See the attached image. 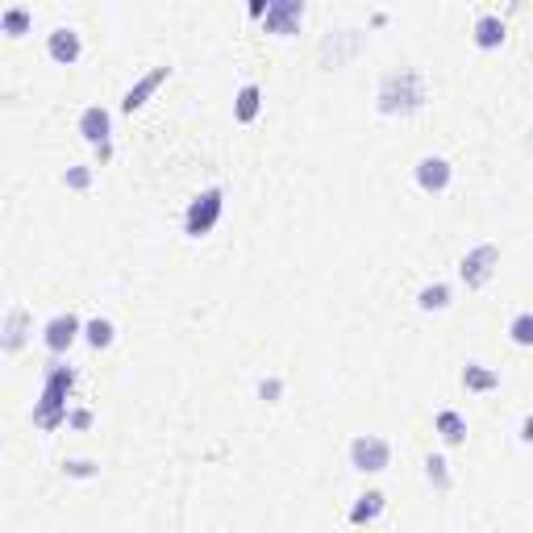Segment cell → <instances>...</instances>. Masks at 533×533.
<instances>
[{
    "label": "cell",
    "mask_w": 533,
    "mask_h": 533,
    "mask_svg": "<svg viewBox=\"0 0 533 533\" xmlns=\"http://www.w3.org/2000/svg\"><path fill=\"white\" fill-rule=\"evenodd\" d=\"M429 100V88H425L421 71H392L380 80V92H375V109L383 117H412V113L425 109Z\"/></svg>",
    "instance_id": "obj_1"
},
{
    "label": "cell",
    "mask_w": 533,
    "mask_h": 533,
    "mask_svg": "<svg viewBox=\"0 0 533 533\" xmlns=\"http://www.w3.org/2000/svg\"><path fill=\"white\" fill-rule=\"evenodd\" d=\"M71 388H75V371L71 367H51L46 371V388H42L38 404H34V425L38 429H59V425H67V396Z\"/></svg>",
    "instance_id": "obj_2"
},
{
    "label": "cell",
    "mask_w": 533,
    "mask_h": 533,
    "mask_svg": "<svg viewBox=\"0 0 533 533\" xmlns=\"http://www.w3.org/2000/svg\"><path fill=\"white\" fill-rule=\"evenodd\" d=\"M221 213H225V192L205 188L200 196H192L188 213H184V233H188V238H205V233L217 230Z\"/></svg>",
    "instance_id": "obj_3"
},
{
    "label": "cell",
    "mask_w": 533,
    "mask_h": 533,
    "mask_svg": "<svg viewBox=\"0 0 533 533\" xmlns=\"http://www.w3.org/2000/svg\"><path fill=\"white\" fill-rule=\"evenodd\" d=\"M388 463H392L388 438H380V434H358V438L350 442V466H355V471L380 475V471H388Z\"/></svg>",
    "instance_id": "obj_4"
},
{
    "label": "cell",
    "mask_w": 533,
    "mask_h": 533,
    "mask_svg": "<svg viewBox=\"0 0 533 533\" xmlns=\"http://www.w3.org/2000/svg\"><path fill=\"white\" fill-rule=\"evenodd\" d=\"M496 267H500V250H496L492 242H479V247H471L463 255L459 275H463L466 287H488V279L496 275Z\"/></svg>",
    "instance_id": "obj_5"
},
{
    "label": "cell",
    "mask_w": 533,
    "mask_h": 533,
    "mask_svg": "<svg viewBox=\"0 0 533 533\" xmlns=\"http://www.w3.org/2000/svg\"><path fill=\"white\" fill-rule=\"evenodd\" d=\"M83 333V325H80V317L71 313H55L51 321H46V329H42V342H46V350L51 355H63V350H71L75 346V338Z\"/></svg>",
    "instance_id": "obj_6"
},
{
    "label": "cell",
    "mask_w": 533,
    "mask_h": 533,
    "mask_svg": "<svg viewBox=\"0 0 533 533\" xmlns=\"http://www.w3.org/2000/svg\"><path fill=\"white\" fill-rule=\"evenodd\" d=\"M412 176H417V188L429 192V196H442V192L451 188L454 179V167L442 159V154H425L421 163L412 167Z\"/></svg>",
    "instance_id": "obj_7"
},
{
    "label": "cell",
    "mask_w": 533,
    "mask_h": 533,
    "mask_svg": "<svg viewBox=\"0 0 533 533\" xmlns=\"http://www.w3.org/2000/svg\"><path fill=\"white\" fill-rule=\"evenodd\" d=\"M267 34H279V38H287V34H296V26L304 21V0H275V4H267Z\"/></svg>",
    "instance_id": "obj_8"
},
{
    "label": "cell",
    "mask_w": 533,
    "mask_h": 533,
    "mask_svg": "<svg viewBox=\"0 0 533 533\" xmlns=\"http://www.w3.org/2000/svg\"><path fill=\"white\" fill-rule=\"evenodd\" d=\"M167 80H171V67H154L151 75H142V80H137L134 88H129V92L121 96V109L129 113V117H134V113L142 109V105H146V100H151V96L159 92V88H163Z\"/></svg>",
    "instance_id": "obj_9"
},
{
    "label": "cell",
    "mask_w": 533,
    "mask_h": 533,
    "mask_svg": "<svg viewBox=\"0 0 533 533\" xmlns=\"http://www.w3.org/2000/svg\"><path fill=\"white\" fill-rule=\"evenodd\" d=\"M46 55L55 59V63H63V67H71V63H80V55H83L80 34H75V29H67V26L51 29V38H46Z\"/></svg>",
    "instance_id": "obj_10"
},
{
    "label": "cell",
    "mask_w": 533,
    "mask_h": 533,
    "mask_svg": "<svg viewBox=\"0 0 533 533\" xmlns=\"http://www.w3.org/2000/svg\"><path fill=\"white\" fill-rule=\"evenodd\" d=\"M80 134L92 142V146H105L113 134V117L109 109H100V105H88V109L80 113Z\"/></svg>",
    "instance_id": "obj_11"
},
{
    "label": "cell",
    "mask_w": 533,
    "mask_h": 533,
    "mask_svg": "<svg viewBox=\"0 0 533 533\" xmlns=\"http://www.w3.org/2000/svg\"><path fill=\"white\" fill-rule=\"evenodd\" d=\"M505 21H500V17L496 13H483L475 21V46L479 51H496V46H505Z\"/></svg>",
    "instance_id": "obj_12"
},
{
    "label": "cell",
    "mask_w": 533,
    "mask_h": 533,
    "mask_svg": "<svg viewBox=\"0 0 533 533\" xmlns=\"http://www.w3.org/2000/svg\"><path fill=\"white\" fill-rule=\"evenodd\" d=\"M26 329H29L26 309H9V317H4V355H17L26 346Z\"/></svg>",
    "instance_id": "obj_13"
},
{
    "label": "cell",
    "mask_w": 533,
    "mask_h": 533,
    "mask_svg": "<svg viewBox=\"0 0 533 533\" xmlns=\"http://www.w3.org/2000/svg\"><path fill=\"white\" fill-rule=\"evenodd\" d=\"M259 109H263V88H259V83H247L242 92L233 96V117H238L242 125L255 121V117H259Z\"/></svg>",
    "instance_id": "obj_14"
},
{
    "label": "cell",
    "mask_w": 533,
    "mask_h": 533,
    "mask_svg": "<svg viewBox=\"0 0 533 533\" xmlns=\"http://www.w3.org/2000/svg\"><path fill=\"white\" fill-rule=\"evenodd\" d=\"M434 429L442 434L446 446H463L466 442V421H463V412H454V409H442L438 421H434Z\"/></svg>",
    "instance_id": "obj_15"
},
{
    "label": "cell",
    "mask_w": 533,
    "mask_h": 533,
    "mask_svg": "<svg viewBox=\"0 0 533 533\" xmlns=\"http://www.w3.org/2000/svg\"><path fill=\"white\" fill-rule=\"evenodd\" d=\"M383 505H388V500H383V492H375V488H371V492H363L355 500V508H350V525H371V521H380Z\"/></svg>",
    "instance_id": "obj_16"
},
{
    "label": "cell",
    "mask_w": 533,
    "mask_h": 533,
    "mask_svg": "<svg viewBox=\"0 0 533 533\" xmlns=\"http://www.w3.org/2000/svg\"><path fill=\"white\" fill-rule=\"evenodd\" d=\"M463 388L466 392H492V388H500V375H496L492 367H483V363H466Z\"/></svg>",
    "instance_id": "obj_17"
},
{
    "label": "cell",
    "mask_w": 533,
    "mask_h": 533,
    "mask_svg": "<svg viewBox=\"0 0 533 533\" xmlns=\"http://www.w3.org/2000/svg\"><path fill=\"white\" fill-rule=\"evenodd\" d=\"M417 309H421V313H442V309H451V287L425 284L421 292H417Z\"/></svg>",
    "instance_id": "obj_18"
},
{
    "label": "cell",
    "mask_w": 533,
    "mask_h": 533,
    "mask_svg": "<svg viewBox=\"0 0 533 533\" xmlns=\"http://www.w3.org/2000/svg\"><path fill=\"white\" fill-rule=\"evenodd\" d=\"M83 338H88V346H92V350H109L113 338H117V329H113L109 317H92V321L83 325Z\"/></svg>",
    "instance_id": "obj_19"
},
{
    "label": "cell",
    "mask_w": 533,
    "mask_h": 533,
    "mask_svg": "<svg viewBox=\"0 0 533 533\" xmlns=\"http://www.w3.org/2000/svg\"><path fill=\"white\" fill-rule=\"evenodd\" d=\"M29 26H34V13H29L26 4H13V9H4V13H0V29H4L9 38H21Z\"/></svg>",
    "instance_id": "obj_20"
},
{
    "label": "cell",
    "mask_w": 533,
    "mask_h": 533,
    "mask_svg": "<svg viewBox=\"0 0 533 533\" xmlns=\"http://www.w3.org/2000/svg\"><path fill=\"white\" fill-rule=\"evenodd\" d=\"M425 479H429L438 492H451V463H446L442 454H429V459H425Z\"/></svg>",
    "instance_id": "obj_21"
},
{
    "label": "cell",
    "mask_w": 533,
    "mask_h": 533,
    "mask_svg": "<svg viewBox=\"0 0 533 533\" xmlns=\"http://www.w3.org/2000/svg\"><path fill=\"white\" fill-rule=\"evenodd\" d=\"M508 338H513L517 346H533V313H517V317H513Z\"/></svg>",
    "instance_id": "obj_22"
},
{
    "label": "cell",
    "mask_w": 533,
    "mask_h": 533,
    "mask_svg": "<svg viewBox=\"0 0 533 533\" xmlns=\"http://www.w3.org/2000/svg\"><path fill=\"white\" fill-rule=\"evenodd\" d=\"M63 184H67L71 192H88L92 188V167H67V171H63Z\"/></svg>",
    "instance_id": "obj_23"
},
{
    "label": "cell",
    "mask_w": 533,
    "mask_h": 533,
    "mask_svg": "<svg viewBox=\"0 0 533 533\" xmlns=\"http://www.w3.org/2000/svg\"><path fill=\"white\" fill-rule=\"evenodd\" d=\"M63 471H67V479H92L100 466H96L92 459H67V463H63Z\"/></svg>",
    "instance_id": "obj_24"
},
{
    "label": "cell",
    "mask_w": 533,
    "mask_h": 533,
    "mask_svg": "<svg viewBox=\"0 0 533 533\" xmlns=\"http://www.w3.org/2000/svg\"><path fill=\"white\" fill-rule=\"evenodd\" d=\"M259 396L267 400V404H275V400L284 396V380H275V375H271V380H263L259 383Z\"/></svg>",
    "instance_id": "obj_25"
},
{
    "label": "cell",
    "mask_w": 533,
    "mask_h": 533,
    "mask_svg": "<svg viewBox=\"0 0 533 533\" xmlns=\"http://www.w3.org/2000/svg\"><path fill=\"white\" fill-rule=\"evenodd\" d=\"M67 425H71V429H88V425H92V412H88V409H71Z\"/></svg>",
    "instance_id": "obj_26"
},
{
    "label": "cell",
    "mask_w": 533,
    "mask_h": 533,
    "mask_svg": "<svg viewBox=\"0 0 533 533\" xmlns=\"http://www.w3.org/2000/svg\"><path fill=\"white\" fill-rule=\"evenodd\" d=\"M521 442H529V446H533V417H525V421H521Z\"/></svg>",
    "instance_id": "obj_27"
},
{
    "label": "cell",
    "mask_w": 533,
    "mask_h": 533,
    "mask_svg": "<svg viewBox=\"0 0 533 533\" xmlns=\"http://www.w3.org/2000/svg\"><path fill=\"white\" fill-rule=\"evenodd\" d=\"M113 159V142H105V146H96V163H109Z\"/></svg>",
    "instance_id": "obj_28"
}]
</instances>
